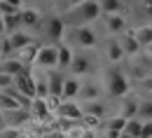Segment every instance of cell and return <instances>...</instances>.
I'll use <instances>...</instances> for the list:
<instances>
[{
	"instance_id": "obj_1",
	"label": "cell",
	"mask_w": 152,
	"mask_h": 138,
	"mask_svg": "<svg viewBox=\"0 0 152 138\" xmlns=\"http://www.w3.org/2000/svg\"><path fill=\"white\" fill-rule=\"evenodd\" d=\"M103 89L105 94L115 101H122L131 96V77L122 66H108L103 73Z\"/></svg>"
},
{
	"instance_id": "obj_2",
	"label": "cell",
	"mask_w": 152,
	"mask_h": 138,
	"mask_svg": "<svg viewBox=\"0 0 152 138\" xmlns=\"http://www.w3.org/2000/svg\"><path fill=\"white\" fill-rule=\"evenodd\" d=\"M101 17H103V12H101L98 0H84V2H80L77 7L68 9V12H63V19H66V23H68V28L91 26V23L98 21Z\"/></svg>"
},
{
	"instance_id": "obj_3",
	"label": "cell",
	"mask_w": 152,
	"mask_h": 138,
	"mask_svg": "<svg viewBox=\"0 0 152 138\" xmlns=\"http://www.w3.org/2000/svg\"><path fill=\"white\" fill-rule=\"evenodd\" d=\"M66 45H70L75 52H89L98 45V33L91 26H80V28H68L66 33Z\"/></svg>"
},
{
	"instance_id": "obj_4",
	"label": "cell",
	"mask_w": 152,
	"mask_h": 138,
	"mask_svg": "<svg viewBox=\"0 0 152 138\" xmlns=\"http://www.w3.org/2000/svg\"><path fill=\"white\" fill-rule=\"evenodd\" d=\"M38 31L42 33L45 40H49V45H61L68 33V23L61 14H45Z\"/></svg>"
},
{
	"instance_id": "obj_5",
	"label": "cell",
	"mask_w": 152,
	"mask_h": 138,
	"mask_svg": "<svg viewBox=\"0 0 152 138\" xmlns=\"http://www.w3.org/2000/svg\"><path fill=\"white\" fill-rule=\"evenodd\" d=\"M70 75H75L80 80H87V77H94L96 73V59L89 54V52H75L73 56V63H70Z\"/></svg>"
},
{
	"instance_id": "obj_6",
	"label": "cell",
	"mask_w": 152,
	"mask_h": 138,
	"mask_svg": "<svg viewBox=\"0 0 152 138\" xmlns=\"http://www.w3.org/2000/svg\"><path fill=\"white\" fill-rule=\"evenodd\" d=\"M35 68H40V70H54V68H58V45H49V42L40 45Z\"/></svg>"
},
{
	"instance_id": "obj_7",
	"label": "cell",
	"mask_w": 152,
	"mask_h": 138,
	"mask_svg": "<svg viewBox=\"0 0 152 138\" xmlns=\"http://www.w3.org/2000/svg\"><path fill=\"white\" fill-rule=\"evenodd\" d=\"M31 117H33V122L35 124H45V126H52V122L56 119V115L49 110V105H47V101L42 99H33V103H31Z\"/></svg>"
},
{
	"instance_id": "obj_8",
	"label": "cell",
	"mask_w": 152,
	"mask_h": 138,
	"mask_svg": "<svg viewBox=\"0 0 152 138\" xmlns=\"http://www.w3.org/2000/svg\"><path fill=\"white\" fill-rule=\"evenodd\" d=\"M103 82H98L96 77L82 80V89H80V103H89V101H101L103 94Z\"/></svg>"
},
{
	"instance_id": "obj_9",
	"label": "cell",
	"mask_w": 152,
	"mask_h": 138,
	"mask_svg": "<svg viewBox=\"0 0 152 138\" xmlns=\"http://www.w3.org/2000/svg\"><path fill=\"white\" fill-rule=\"evenodd\" d=\"M42 12H40L38 7H23L19 9V19H21V31H38L40 23H42Z\"/></svg>"
},
{
	"instance_id": "obj_10",
	"label": "cell",
	"mask_w": 152,
	"mask_h": 138,
	"mask_svg": "<svg viewBox=\"0 0 152 138\" xmlns=\"http://www.w3.org/2000/svg\"><path fill=\"white\" fill-rule=\"evenodd\" d=\"M101 21H103V28H105V33L117 35V38H119L122 33H126V31H129L124 14H103V17H101Z\"/></svg>"
},
{
	"instance_id": "obj_11",
	"label": "cell",
	"mask_w": 152,
	"mask_h": 138,
	"mask_svg": "<svg viewBox=\"0 0 152 138\" xmlns=\"http://www.w3.org/2000/svg\"><path fill=\"white\" fill-rule=\"evenodd\" d=\"M28 122H33L28 108H19V110H12V112H5V126H7V129L21 131L23 124H28Z\"/></svg>"
},
{
	"instance_id": "obj_12",
	"label": "cell",
	"mask_w": 152,
	"mask_h": 138,
	"mask_svg": "<svg viewBox=\"0 0 152 138\" xmlns=\"http://www.w3.org/2000/svg\"><path fill=\"white\" fill-rule=\"evenodd\" d=\"M131 63H133V68H131V77H136L138 82L152 75V59L148 56V54H145V56H143V54L133 56Z\"/></svg>"
},
{
	"instance_id": "obj_13",
	"label": "cell",
	"mask_w": 152,
	"mask_h": 138,
	"mask_svg": "<svg viewBox=\"0 0 152 138\" xmlns=\"http://www.w3.org/2000/svg\"><path fill=\"white\" fill-rule=\"evenodd\" d=\"M14 89L21 91L26 99H35V77H33V70H26L23 75L14 77Z\"/></svg>"
},
{
	"instance_id": "obj_14",
	"label": "cell",
	"mask_w": 152,
	"mask_h": 138,
	"mask_svg": "<svg viewBox=\"0 0 152 138\" xmlns=\"http://www.w3.org/2000/svg\"><path fill=\"white\" fill-rule=\"evenodd\" d=\"M103 54H105V61H108L110 66H119L122 61L126 59V56H124V49H122V45H119L117 38H110L108 42H105Z\"/></svg>"
},
{
	"instance_id": "obj_15",
	"label": "cell",
	"mask_w": 152,
	"mask_h": 138,
	"mask_svg": "<svg viewBox=\"0 0 152 138\" xmlns=\"http://www.w3.org/2000/svg\"><path fill=\"white\" fill-rule=\"evenodd\" d=\"M82 103L80 101H61V108H58L56 117L63 119H73V122H82Z\"/></svg>"
},
{
	"instance_id": "obj_16",
	"label": "cell",
	"mask_w": 152,
	"mask_h": 138,
	"mask_svg": "<svg viewBox=\"0 0 152 138\" xmlns=\"http://www.w3.org/2000/svg\"><path fill=\"white\" fill-rule=\"evenodd\" d=\"M47 82H49V96H56L61 99V94H63V84H66V73L63 70H47Z\"/></svg>"
},
{
	"instance_id": "obj_17",
	"label": "cell",
	"mask_w": 152,
	"mask_h": 138,
	"mask_svg": "<svg viewBox=\"0 0 152 138\" xmlns=\"http://www.w3.org/2000/svg\"><path fill=\"white\" fill-rule=\"evenodd\" d=\"M138 105H140V99L131 94V96H126V99L119 101V112H117V115L124 117L126 122H129V119H136L138 117Z\"/></svg>"
},
{
	"instance_id": "obj_18",
	"label": "cell",
	"mask_w": 152,
	"mask_h": 138,
	"mask_svg": "<svg viewBox=\"0 0 152 138\" xmlns=\"http://www.w3.org/2000/svg\"><path fill=\"white\" fill-rule=\"evenodd\" d=\"M124 129H126V119L115 115V117L105 119V124H103V136L105 138H119L124 134Z\"/></svg>"
},
{
	"instance_id": "obj_19",
	"label": "cell",
	"mask_w": 152,
	"mask_h": 138,
	"mask_svg": "<svg viewBox=\"0 0 152 138\" xmlns=\"http://www.w3.org/2000/svg\"><path fill=\"white\" fill-rule=\"evenodd\" d=\"M117 40H119V45H122V49H124V56H126V59H133V56H138V54H140V49H143V47L138 45V40L133 38L131 31L122 33V35H119Z\"/></svg>"
},
{
	"instance_id": "obj_20",
	"label": "cell",
	"mask_w": 152,
	"mask_h": 138,
	"mask_svg": "<svg viewBox=\"0 0 152 138\" xmlns=\"http://www.w3.org/2000/svg\"><path fill=\"white\" fill-rule=\"evenodd\" d=\"M80 89H82V80L75 75H66V84H63V101H80Z\"/></svg>"
},
{
	"instance_id": "obj_21",
	"label": "cell",
	"mask_w": 152,
	"mask_h": 138,
	"mask_svg": "<svg viewBox=\"0 0 152 138\" xmlns=\"http://www.w3.org/2000/svg\"><path fill=\"white\" fill-rule=\"evenodd\" d=\"M38 52H40V45L38 42H33V45H28V47H23V49H19L17 54H14V59H19L28 70L31 68H35V59H38Z\"/></svg>"
},
{
	"instance_id": "obj_22",
	"label": "cell",
	"mask_w": 152,
	"mask_h": 138,
	"mask_svg": "<svg viewBox=\"0 0 152 138\" xmlns=\"http://www.w3.org/2000/svg\"><path fill=\"white\" fill-rule=\"evenodd\" d=\"M10 38V45H12V49H14V54L23 49V47H28V45H33V42H38L35 35H31L28 31H17V33H12V35H7Z\"/></svg>"
},
{
	"instance_id": "obj_23",
	"label": "cell",
	"mask_w": 152,
	"mask_h": 138,
	"mask_svg": "<svg viewBox=\"0 0 152 138\" xmlns=\"http://www.w3.org/2000/svg\"><path fill=\"white\" fill-rule=\"evenodd\" d=\"M26 70H28V68H26L19 59H14V56L0 61V73H7V75H12V77H19V75H23Z\"/></svg>"
},
{
	"instance_id": "obj_24",
	"label": "cell",
	"mask_w": 152,
	"mask_h": 138,
	"mask_svg": "<svg viewBox=\"0 0 152 138\" xmlns=\"http://www.w3.org/2000/svg\"><path fill=\"white\" fill-rule=\"evenodd\" d=\"M73 56H75V49L66 42L58 45V70H70V63H73Z\"/></svg>"
},
{
	"instance_id": "obj_25",
	"label": "cell",
	"mask_w": 152,
	"mask_h": 138,
	"mask_svg": "<svg viewBox=\"0 0 152 138\" xmlns=\"http://www.w3.org/2000/svg\"><path fill=\"white\" fill-rule=\"evenodd\" d=\"M133 38L138 40V45L143 47V49H148L152 45V23H143V26H136L131 31Z\"/></svg>"
},
{
	"instance_id": "obj_26",
	"label": "cell",
	"mask_w": 152,
	"mask_h": 138,
	"mask_svg": "<svg viewBox=\"0 0 152 138\" xmlns=\"http://www.w3.org/2000/svg\"><path fill=\"white\" fill-rule=\"evenodd\" d=\"M105 110H108V105L103 103V101H89V103H82V112L84 115H94V117H105Z\"/></svg>"
},
{
	"instance_id": "obj_27",
	"label": "cell",
	"mask_w": 152,
	"mask_h": 138,
	"mask_svg": "<svg viewBox=\"0 0 152 138\" xmlns=\"http://www.w3.org/2000/svg\"><path fill=\"white\" fill-rule=\"evenodd\" d=\"M101 12L103 14H122L124 12V2L122 0H98Z\"/></svg>"
},
{
	"instance_id": "obj_28",
	"label": "cell",
	"mask_w": 152,
	"mask_h": 138,
	"mask_svg": "<svg viewBox=\"0 0 152 138\" xmlns=\"http://www.w3.org/2000/svg\"><path fill=\"white\" fill-rule=\"evenodd\" d=\"M138 119H140V122H152V96L140 99V105H138Z\"/></svg>"
},
{
	"instance_id": "obj_29",
	"label": "cell",
	"mask_w": 152,
	"mask_h": 138,
	"mask_svg": "<svg viewBox=\"0 0 152 138\" xmlns=\"http://www.w3.org/2000/svg\"><path fill=\"white\" fill-rule=\"evenodd\" d=\"M19 101L12 99L10 94H5V91H0V110L2 112H12V110H19Z\"/></svg>"
},
{
	"instance_id": "obj_30",
	"label": "cell",
	"mask_w": 152,
	"mask_h": 138,
	"mask_svg": "<svg viewBox=\"0 0 152 138\" xmlns=\"http://www.w3.org/2000/svg\"><path fill=\"white\" fill-rule=\"evenodd\" d=\"M124 134L131 138H140V134H143V122L136 117V119H129L126 122V129H124Z\"/></svg>"
},
{
	"instance_id": "obj_31",
	"label": "cell",
	"mask_w": 152,
	"mask_h": 138,
	"mask_svg": "<svg viewBox=\"0 0 152 138\" xmlns=\"http://www.w3.org/2000/svg\"><path fill=\"white\" fill-rule=\"evenodd\" d=\"M19 9L17 7H12L10 2H5V0H0V17H12V14H17Z\"/></svg>"
},
{
	"instance_id": "obj_32",
	"label": "cell",
	"mask_w": 152,
	"mask_h": 138,
	"mask_svg": "<svg viewBox=\"0 0 152 138\" xmlns=\"http://www.w3.org/2000/svg\"><path fill=\"white\" fill-rule=\"evenodd\" d=\"M10 87H14V77L7 75V73H0V91H5Z\"/></svg>"
},
{
	"instance_id": "obj_33",
	"label": "cell",
	"mask_w": 152,
	"mask_h": 138,
	"mask_svg": "<svg viewBox=\"0 0 152 138\" xmlns=\"http://www.w3.org/2000/svg\"><path fill=\"white\" fill-rule=\"evenodd\" d=\"M140 7H143V14L148 17V21L152 23V0H140Z\"/></svg>"
},
{
	"instance_id": "obj_34",
	"label": "cell",
	"mask_w": 152,
	"mask_h": 138,
	"mask_svg": "<svg viewBox=\"0 0 152 138\" xmlns=\"http://www.w3.org/2000/svg\"><path fill=\"white\" fill-rule=\"evenodd\" d=\"M21 131H17V129H2L0 131V138H19Z\"/></svg>"
},
{
	"instance_id": "obj_35",
	"label": "cell",
	"mask_w": 152,
	"mask_h": 138,
	"mask_svg": "<svg viewBox=\"0 0 152 138\" xmlns=\"http://www.w3.org/2000/svg\"><path fill=\"white\" fill-rule=\"evenodd\" d=\"M138 87H140L143 91L152 94V75H150V77H145V80H140V82H138Z\"/></svg>"
},
{
	"instance_id": "obj_36",
	"label": "cell",
	"mask_w": 152,
	"mask_h": 138,
	"mask_svg": "<svg viewBox=\"0 0 152 138\" xmlns=\"http://www.w3.org/2000/svg\"><path fill=\"white\" fill-rule=\"evenodd\" d=\"M80 2H84V0H61V5H63V12H68V9L77 7Z\"/></svg>"
},
{
	"instance_id": "obj_37",
	"label": "cell",
	"mask_w": 152,
	"mask_h": 138,
	"mask_svg": "<svg viewBox=\"0 0 152 138\" xmlns=\"http://www.w3.org/2000/svg\"><path fill=\"white\" fill-rule=\"evenodd\" d=\"M140 138H152V122H143V134Z\"/></svg>"
},
{
	"instance_id": "obj_38",
	"label": "cell",
	"mask_w": 152,
	"mask_h": 138,
	"mask_svg": "<svg viewBox=\"0 0 152 138\" xmlns=\"http://www.w3.org/2000/svg\"><path fill=\"white\" fill-rule=\"evenodd\" d=\"M5 2H10V5L17 7V9H23V0H5Z\"/></svg>"
},
{
	"instance_id": "obj_39",
	"label": "cell",
	"mask_w": 152,
	"mask_h": 138,
	"mask_svg": "<svg viewBox=\"0 0 152 138\" xmlns=\"http://www.w3.org/2000/svg\"><path fill=\"white\" fill-rule=\"evenodd\" d=\"M0 38H7V31H5V19L0 17Z\"/></svg>"
},
{
	"instance_id": "obj_40",
	"label": "cell",
	"mask_w": 152,
	"mask_h": 138,
	"mask_svg": "<svg viewBox=\"0 0 152 138\" xmlns=\"http://www.w3.org/2000/svg\"><path fill=\"white\" fill-rule=\"evenodd\" d=\"M2 129H7V126H5V112L0 110V131H2Z\"/></svg>"
},
{
	"instance_id": "obj_41",
	"label": "cell",
	"mask_w": 152,
	"mask_h": 138,
	"mask_svg": "<svg viewBox=\"0 0 152 138\" xmlns=\"http://www.w3.org/2000/svg\"><path fill=\"white\" fill-rule=\"evenodd\" d=\"M19 138H35V136H33V134H28V131H21Z\"/></svg>"
},
{
	"instance_id": "obj_42",
	"label": "cell",
	"mask_w": 152,
	"mask_h": 138,
	"mask_svg": "<svg viewBox=\"0 0 152 138\" xmlns=\"http://www.w3.org/2000/svg\"><path fill=\"white\" fill-rule=\"evenodd\" d=\"M148 56H150V59H152V45H150V47H148Z\"/></svg>"
},
{
	"instance_id": "obj_43",
	"label": "cell",
	"mask_w": 152,
	"mask_h": 138,
	"mask_svg": "<svg viewBox=\"0 0 152 138\" xmlns=\"http://www.w3.org/2000/svg\"><path fill=\"white\" fill-rule=\"evenodd\" d=\"M35 138H52L49 134H42V136H35Z\"/></svg>"
},
{
	"instance_id": "obj_44",
	"label": "cell",
	"mask_w": 152,
	"mask_h": 138,
	"mask_svg": "<svg viewBox=\"0 0 152 138\" xmlns=\"http://www.w3.org/2000/svg\"><path fill=\"white\" fill-rule=\"evenodd\" d=\"M33 2H49V0H33Z\"/></svg>"
},
{
	"instance_id": "obj_45",
	"label": "cell",
	"mask_w": 152,
	"mask_h": 138,
	"mask_svg": "<svg viewBox=\"0 0 152 138\" xmlns=\"http://www.w3.org/2000/svg\"><path fill=\"white\" fill-rule=\"evenodd\" d=\"M119 138H131V136H126V134H122V136H119Z\"/></svg>"
},
{
	"instance_id": "obj_46",
	"label": "cell",
	"mask_w": 152,
	"mask_h": 138,
	"mask_svg": "<svg viewBox=\"0 0 152 138\" xmlns=\"http://www.w3.org/2000/svg\"><path fill=\"white\" fill-rule=\"evenodd\" d=\"M98 138H105V136H103V134H98Z\"/></svg>"
}]
</instances>
